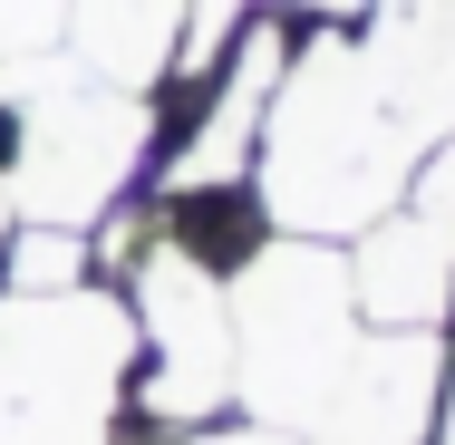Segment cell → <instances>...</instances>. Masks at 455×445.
Listing matches in <instances>:
<instances>
[{
    "label": "cell",
    "instance_id": "obj_6",
    "mask_svg": "<svg viewBox=\"0 0 455 445\" xmlns=\"http://www.w3.org/2000/svg\"><path fill=\"white\" fill-rule=\"evenodd\" d=\"M349 39L417 146L455 136V0H368V20H349Z\"/></svg>",
    "mask_w": 455,
    "mask_h": 445
},
{
    "label": "cell",
    "instance_id": "obj_9",
    "mask_svg": "<svg viewBox=\"0 0 455 445\" xmlns=\"http://www.w3.org/2000/svg\"><path fill=\"white\" fill-rule=\"evenodd\" d=\"M407 203H427V213H446V223H455V136H436V146L417 155V175H407Z\"/></svg>",
    "mask_w": 455,
    "mask_h": 445
},
{
    "label": "cell",
    "instance_id": "obj_5",
    "mask_svg": "<svg viewBox=\"0 0 455 445\" xmlns=\"http://www.w3.org/2000/svg\"><path fill=\"white\" fill-rule=\"evenodd\" d=\"M349 262V300H359L368 330H397V339H446L455 330V223L427 203H387L368 233L339 242Z\"/></svg>",
    "mask_w": 455,
    "mask_h": 445
},
{
    "label": "cell",
    "instance_id": "obj_12",
    "mask_svg": "<svg viewBox=\"0 0 455 445\" xmlns=\"http://www.w3.org/2000/svg\"><path fill=\"white\" fill-rule=\"evenodd\" d=\"M427 445H455V330H446V387H436V436Z\"/></svg>",
    "mask_w": 455,
    "mask_h": 445
},
{
    "label": "cell",
    "instance_id": "obj_10",
    "mask_svg": "<svg viewBox=\"0 0 455 445\" xmlns=\"http://www.w3.org/2000/svg\"><path fill=\"white\" fill-rule=\"evenodd\" d=\"M175 445H310V436H291V426H252V417H213V426H184Z\"/></svg>",
    "mask_w": 455,
    "mask_h": 445
},
{
    "label": "cell",
    "instance_id": "obj_1",
    "mask_svg": "<svg viewBox=\"0 0 455 445\" xmlns=\"http://www.w3.org/2000/svg\"><path fill=\"white\" fill-rule=\"evenodd\" d=\"M417 155L427 146L378 97L359 39L330 29V20H300V49H291V68H281V88H272L262 155H252L262 223L272 233H300V242H349L387 203H407Z\"/></svg>",
    "mask_w": 455,
    "mask_h": 445
},
{
    "label": "cell",
    "instance_id": "obj_7",
    "mask_svg": "<svg viewBox=\"0 0 455 445\" xmlns=\"http://www.w3.org/2000/svg\"><path fill=\"white\" fill-rule=\"evenodd\" d=\"M97 281V242L68 223H10V252H0V290L20 300H49V290H78Z\"/></svg>",
    "mask_w": 455,
    "mask_h": 445
},
{
    "label": "cell",
    "instance_id": "obj_2",
    "mask_svg": "<svg viewBox=\"0 0 455 445\" xmlns=\"http://www.w3.org/2000/svg\"><path fill=\"white\" fill-rule=\"evenodd\" d=\"M359 349H368V320L349 300L339 242L262 233L233 262V417L310 436L339 407Z\"/></svg>",
    "mask_w": 455,
    "mask_h": 445
},
{
    "label": "cell",
    "instance_id": "obj_4",
    "mask_svg": "<svg viewBox=\"0 0 455 445\" xmlns=\"http://www.w3.org/2000/svg\"><path fill=\"white\" fill-rule=\"evenodd\" d=\"M116 290L136 320V417L156 426L233 417V271L175 242L165 213L146 203V233L116 262Z\"/></svg>",
    "mask_w": 455,
    "mask_h": 445
},
{
    "label": "cell",
    "instance_id": "obj_8",
    "mask_svg": "<svg viewBox=\"0 0 455 445\" xmlns=\"http://www.w3.org/2000/svg\"><path fill=\"white\" fill-rule=\"evenodd\" d=\"M59 49H68V0H0V68L59 59Z\"/></svg>",
    "mask_w": 455,
    "mask_h": 445
},
{
    "label": "cell",
    "instance_id": "obj_11",
    "mask_svg": "<svg viewBox=\"0 0 455 445\" xmlns=\"http://www.w3.org/2000/svg\"><path fill=\"white\" fill-rule=\"evenodd\" d=\"M291 20H330V29H349V20H368V0H291Z\"/></svg>",
    "mask_w": 455,
    "mask_h": 445
},
{
    "label": "cell",
    "instance_id": "obj_13",
    "mask_svg": "<svg viewBox=\"0 0 455 445\" xmlns=\"http://www.w3.org/2000/svg\"><path fill=\"white\" fill-rule=\"evenodd\" d=\"M10 223H20V213H10V194H0V252H10Z\"/></svg>",
    "mask_w": 455,
    "mask_h": 445
},
{
    "label": "cell",
    "instance_id": "obj_3",
    "mask_svg": "<svg viewBox=\"0 0 455 445\" xmlns=\"http://www.w3.org/2000/svg\"><path fill=\"white\" fill-rule=\"evenodd\" d=\"M136 417V320L116 281L0 290V445H116Z\"/></svg>",
    "mask_w": 455,
    "mask_h": 445
}]
</instances>
